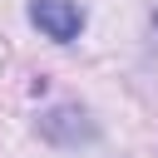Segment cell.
Segmentation results:
<instances>
[{
  "mask_svg": "<svg viewBox=\"0 0 158 158\" xmlns=\"http://www.w3.org/2000/svg\"><path fill=\"white\" fill-rule=\"evenodd\" d=\"M153 30H158V10H153Z\"/></svg>",
  "mask_w": 158,
  "mask_h": 158,
  "instance_id": "cell-3",
  "label": "cell"
},
{
  "mask_svg": "<svg viewBox=\"0 0 158 158\" xmlns=\"http://www.w3.org/2000/svg\"><path fill=\"white\" fill-rule=\"evenodd\" d=\"M40 138L54 143V148H79V143H94L99 138V123L79 104H59V109L40 114Z\"/></svg>",
  "mask_w": 158,
  "mask_h": 158,
  "instance_id": "cell-1",
  "label": "cell"
},
{
  "mask_svg": "<svg viewBox=\"0 0 158 158\" xmlns=\"http://www.w3.org/2000/svg\"><path fill=\"white\" fill-rule=\"evenodd\" d=\"M30 25H35L44 40L69 44V40H79V30H84V5H79V0H30Z\"/></svg>",
  "mask_w": 158,
  "mask_h": 158,
  "instance_id": "cell-2",
  "label": "cell"
}]
</instances>
